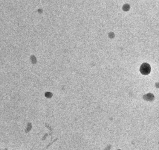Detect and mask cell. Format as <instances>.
Segmentation results:
<instances>
[{
	"mask_svg": "<svg viewBox=\"0 0 159 150\" xmlns=\"http://www.w3.org/2000/svg\"><path fill=\"white\" fill-rule=\"evenodd\" d=\"M140 71L143 75H148L151 71V67L148 63H143L140 67Z\"/></svg>",
	"mask_w": 159,
	"mask_h": 150,
	"instance_id": "1",
	"label": "cell"
}]
</instances>
